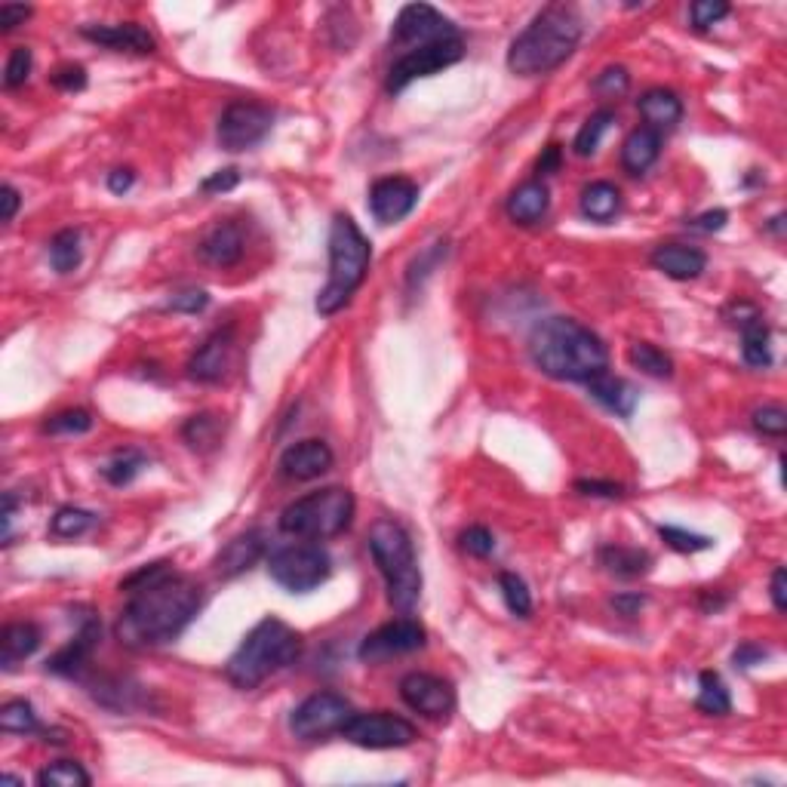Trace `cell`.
Returning <instances> with one entry per match:
<instances>
[{
  "label": "cell",
  "mask_w": 787,
  "mask_h": 787,
  "mask_svg": "<svg viewBox=\"0 0 787 787\" xmlns=\"http://www.w3.org/2000/svg\"><path fill=\"white\" fill-rule=\"evenodd\" d=\"M203 606V591L185 575H163L160 582L130 594L127 609L120 612L114 634L130 649H154L173 643Z\"/></svg>",
  "instance_id": "cell-1"
},
{
  "label": "cell",
  "mask_w": 787,
  "mask_h": 787,
  "mask_svg": "<svg viewBox=\"0 0 787 787\" xmlns=\"http://www.w3.org/2000/svg\"><path fill=\"white\" fill-rule=\"evenodd\" d=\"M532 363L560 382H591L609 366L603 339L572 317H548L529 336Z\"/></svg>",
  "instance_id": "cell-2"
},
{
  "label": "cell",
  "mask_w": 787,
  "mask_h": 787,
  "mask_svg": "<svg viewBox=\"0 0 787 787\" xmlns=\"http://www.w3.org/2000/svg\"><path fill=\"white\" fill-rule=\"evenodd\" d=\"M582 40V16L569 4H548L514 37L508 68L520 77H542L557 71Z\"/></svg>",
  "instance_id": "cell-3"
},
{
  "label": "cell",
  "mask_w": 787,
  "mask_h": 787,
  "mask_svg": "<svg viewBox=\"0 0 787 787\" xmlns=\"http://www.w3.org/2000/svg\"><path fill=\"white\" fill-rule=\"evenodd\" d=\"M299 652H302L299 634L289 628L286 621L268 615L234 649V655L225 665V674L237 689H256L271 674L293 665Z\"/></svg>",
  "instance_id": "cell-4"
},
{
  "label": "cell",
  "mask_w": 787,
  "mask_h": 787,
  "mask_svg": "<svg viewBox=\"0 0 787 787\" xmlns=\"http://www.w3.org/2000/svg\"><path fill=\"white\" fill-rule=\"evenodd\" d=\"M369 262H372L369 240L363 237V231L351 216L339 213L333 219V228H329V280L317 293V314L323 317L339 314L366 280Z\"/></svg>",
  "instance_id": "cell-5"
},
{
  "label": "cell",
  "mask_w": 787,
  "mask_h": 787,
  "mask_svg": "<svg viewBox=\"0 0 787 787\" xmlns=\"http://www.w3.org/2000/svg\"><path fill=\"white\" fill-rule=\"evenodd\" d=\"M366 542H369L372 560H376L385 578L388 603L397 612H412L422 597V569H419L409 532L394 520H376Z\"/></svg>",
  "instance_id": "cell-6"
},
{
  "label": "cell",
  "mask_w": 787,
  "mask_h": 787,
  "mask_svg": "<svg viewBox=\"0 0 787 787\" xmlns=\"http://www.w3.org/2000/svg\"><path fill=\"white\" fill-rule=\"evenodd\" d=\"M354 520V495L342 486H326L320 492H308L302 499L289 502L280 511V532L296 535V538H311V542H323L345 532Z\"/></svg>",
  "instance_id": "cell-7"
},
{
  "label": "cell",
  "mask_w": 787,
  "mask_h": 787,
  "mask_svg": "<svg viewBox=\"0 0 787 787\" xmlns=\"http://www.w3.org/2000/svg\"><path fill=\"white\" fill-rule=\"evenodd\" d=\"M329 572H333V560L320 545H286L268 557V575L289 594L320 588Z\"/></svg>",
  "instance_id": "cell-8"
},
{
  "label": "cell",
  "mask_w": 787,
  "mask_h": 787,
  "mask_svg": "<svg viewBox=\"0 0 787 787\" xmlns=\"http://www.w3.org/2000/svg\"><path fill=\"white\" fill-rule=\"evenodd\" d=\"M465 56V40L462 34L455 37H443V40H434L428 47H419V50H409V53H400V59L391 65L388 71V93H403L412 80L419 77H431L449 65H455Z\"/></svg>",
  "instance_id": "cell-9"
},
{
  "label": "cell",
  "mask_w": 787,
  "mask_h": 787,
  "mask_svg": "<svg viewBox=\"0 0 787 787\" xmlns=\"http://www.w3.org/2000/svg\"><path fill=\"white\" fill-rule=\"evenodd\" d=\"M345 741L357 744L366 751H391V748H406L419 738L416 726L409 720L388 714V711H372V714H351V720L339 732Z\"/></svg>",
  "instance_id": "cell-10"
},
{
  "label": "cell",
  "mask_w": 787,
  "mask_h": 787,
  "mask_svg": "<svg viewBox=\"0 0 787 787\" xmlns=\"http://www.w3.org/2000/svg\"><path fill=\"white\" fill-rule=\"evenodd\" d=\"M351 704L336 692H314L308 695L299 708L289 717V729L302 741H317L333 732H342V726L351 720Z\"/></svg>",
  "instance_id": "cell-11"
},
{
  "label": "cell",
  "mask_w": 787,
  "mask_h": 787,
  "mask_svg": "<svg viewBox=\"0 0 787 787\" xmlns=\"http://www.w3.org/2000/svg\"><path fill=\"white\" fill-rule=\"evenodd\" d=\"M271 127V108L259 102H231L219 117V145L225 151H250L265 142Z\"/></svg>",
  "instance_id": "cell-12"
},
{
  "label": "cell",
  "mask_w": 787,
  "mask_h": 787,
  "mask_svg": "<svg viewBox=\"0 0 787 787\" xmlns=\"http://www.w3.org/2000/svg\"><path fill=\"white\" fill-rule=\"evenodd\" d=\"M455 34H459V28H455L440 10H434L428 4H409L394 19L391 47H397L400 53H409V50L428 47V44H434V40L455 37Z\"/></svg>",
  "instance_id": "cell-13"
},
{
  "label": "cell",
  "mask_w": 787,
  "mask_h": 787,
  "mask_svg": "<svg viewBox=\"0 0 787 787\" xmlns=\"http://www.w3.org/2000/svg\"><path fill=\"white\" fill-rule=\"evenodd\" d=\"M425 637L428 634H425V628L419 625L416 618H397V621H388V625H382L379 631H372L369 637H363L357 655H360V661L376 665V661H388V658L422 649Z\"/></svg>",
  "instance_id": "cell-14"
},
{
  "label": "cell",
  "mask_w": 787,
  "mask_h": 787,
  "mask_svg": "<svg viewBox=\"0 0 787 787\" xmlns=\"http://www.w3.org/2000/svg\"><path fill=\"white\" fill-rule=\"evenodd\" d=\"M400 698L409 704L412 711L428 717V720H446L455 711V689L449 680L434 677V674H406L400 680Z\"/></svg>",
  "instance_id": "cell-15"
},
{
  "label": "cell",
  "mask_w": 787,
  "mask_h": 787,
  "mask_svg": "<svg viewBox=\"0 0 787 787\" xmlns=\"http://www.w3.org/2000/svg\"><path fill=\"white\" fill-rule=\"evenodd\" d=\"M419 203V185L403 176L379 179L369 188V213L376 216L379 225H394L406 219Z\"/></svg>",
  "instance_id": "cell-16"
},
{
  "label": "cell",
  "mask_w": 787,
  "mask_h": 787,
  "mask_svg": "<svg viewBox=\"0 0 787 787\" xmlns=\"http://www.w3.org/2000/svg\"><path fill=\"white\" fill-rule=\"evenodd\" d=\"M333 468V449L326 440H302L280 455V474L286 480H317Z\"/></svg>",
  "instance_id": "cell-17"
},
{
  "label": "cell",
  "mask_w": 787,
  "mask_h": 787,
  "mask_svg": "<svg viewBox=\"0 0 787 787\" xmlns=\"http://www.w3.org/2000/svg\"><path fill=\"white\" fill-rule=\"evenodd\" d=\"M231 348H234L231 326L216 329L213 336H206V342L188 360V376L197 382H206V385L222 382V376L228 372V363H231Z\"/></svg>",
  "instance_id": "cell-18"
},
{
  "label": "cell",
  "mask_w": 787,
  "mask_h": 787,
  "mask_svg": "<svg viewBox=\"0 0 787 787\" xmlns=\"http://www.w3.org/2000/svg\"><path fill=\"white\" fill-rule=\"evenodd\" d=\"M268 551V532L265 529H250L234 535L231 542L216 554V572L222 578H234L240 572H246L253 563H259Z\"/></svg>",
  "instance_id": "cell-19"
},
{
  "label": "cell",
  "mask_w": 787,
  "mask_h": 787,
  "mask_svg": "<svg viewBox=\"0 0 787 787\" xmlns=\"http://www.w3.org/2000/svg\"><path fill=\"white\" fill-rule=\"evenodd\" d=\"M87 40L99 47H108V50H117V53H139V56H148L154 53L157 40L136 22H123V25H84L80 28Z\"/></svg>",
  "instance_id": "cell-20"
},
{
  "label": "cell",
  "mask_w": 787,
  "mask_h": 787,
  "mask_svg": "<svg viewBox=\"0 0 787 787\" xmlns=\"http://www.w3.org/2000/svg\"><path fill=\"white\" fill-rule=\"evenodd\" d=\"M243 228L237 222H219L210 234H206L197 246V253L206 265L216 268H231L243 259Z\"/></svg>",
  "instance_id": "cell-21"
},
{
  "label": "cell",
  "mask_w": 787,
  "mask_h": 787,
  "mask_svg": "<svg viewBox=\"0 0 787 787\" xmlns=\"http://www.w3.org/2000/svg\"><path fill=\"white\" fill-rule=\"evenodd\" d=\"M96 643H99V621H96V618H87L84 628L74 634V640H71L68 646H62L53 658H47V671H50V674H59V677H74V674H80L87 661H90Z\"/></svg>",
  "instance_id": "cell-22"
},
{
  "label": "cell",
  "mask_w": 787,
  "mask_h": 787,
  "mask_svg": "<svg viewBox=\"0 0 787 787\" xmlns=\"http://www.w3.org/2000/svg\"><path fill=\"white\" fill-rule=\"evenodd\" d=\"M652 265L671 280H695L708 268V256L686 243H661L652 253Z\"/></svg>",
  "instance_id": "cell-23"
},
{
  "label": "cell",
  "mask_w": 787,
  "mask_h": 787,
  "mask_svg": "<svg viewBox=\"0 0 787 787\" xmlns=\"http://www.w3.org/2000/svg\"><path fill=\"white\" fill-rule=\"evenodd\" d=\"M588 391H591V397H594L600 406H606L609 412H615V416H621V419H631V416H634V409H637V391H634V385H628L625 379L612 376L609 369L600 372V376H594V379L588 382Z\"/></svg>",
  "instance_id": "cell-24"
},
{
  "label": "cell",
  "mask_w": 787,
  "mask_h": 787,
  "mask_svg": "<svg viewBox=\"0 0 787 787\" xmlns=\"http://www.w3.org/2000/svg\"><path fill=\"white\" fill-rule=\"evenodd\" d=\"M551 206V194H548V185L542 179H532V182H523L511 197H508V216L517 222V225H535L548 213Z\"/></svg>",
  "instance_id": "cell-25"
},
{
  "label": "cell",
  "mask_w": 787,
  "mask_h": 787,
  "mask_svg": "<svg viewBox=\"0 0 787 787\" xmlns=\"http://www.w3.org/2000/svg\"><path fill=\"white\" fill-rule=\"evenodd\" d=\"M40 646V628L31 621H13L0 631V665L7 671L16 668L19 661L31 658Z\"/></svg>",
  "instance_id": "cell-26"
},
{
  "label": "cell",
  "mask_w": 787,
  "mask_h": 787,
  "mask_svg": "<svg viewBox=\"0 0 787 787\" xmlns=\"http://www.w3.org/2000/svg\"><path fill=\"white\" fill-rule=\"evenodd\" d=\"M637 108H640L643 120L649 123V130H655V133L677 127L680 117H683V102L671 90H649V93H643Z\"/></svg>",
  "instance_id": "cell-27"
},
{
  "label": "cell",
  "mask_w": 787,
  "mask_h": 787,
  "mask_svg": "<svg viewBox=\"0 0 787 787\" xmlns=\"http://www.w3.org/2000/svg\"><path fill=\"white\" fill-rule=\"evenodd\" d=\"M658 154H661V133L640 127L625 139V145H621V167L631 176H640L658 160Z\"/></svg>",
  "instance_id": "cell-28"
},
{
  "label": "cell",
  "mask_w": 787,
  "mask_h": 787,
  "mask_svg": "<svg viewBox=\"0 0 787 787\" xmlns=\"http://www.w3.org/2000/svg\"><path fill=\"white\" fill-rule=\"evenodd\" d=\"M600 566H606L618 578H637L652 569V554L643 548H628V545H606L600 548Z\"/></svg>",
  "instance_id": "cell-29"
},
{
  "label": "cell",
  "mask_w": 787,
  "mask_h": 787,
  "mask_svg": "<svg viewBox=\"0 0 787 787\" xmlns=\"http://www.w3.org/2000/svg\"><path fill=\"white\" fill-rule=\"evenodd\" d=\"M621 210V191L612 182H591L582 191V213L591 222H609Z\"/></svg>",
  "instance_id": "cell-30"
},
{
  "label": "cell",
  "mask_w": 787,
  "mask_h": 787,
  "mask_svg": "<svg viewBox=\"0 0 787 787\" xmlns=\"http://www.w3.org/2000/svg\"><path fill=\"white\" fill-rule=\"evenodd\" d=\"M741 357L754 369H769L772 366V351H769V326L763 317L741 326Z\"/></svg>",
  "instance_id": "cell-31"
},
{
  "label": "cell",
  "mask_w": 787,
  "mask_h": 787,
  "mask_svg": "<svg viewBox=\"0 0 787 787\" xmlns=\"http://www.w3.org/2000/svg\"><path fill=\"white\" fill-rule=\"evenodd\" d=\"M695 708L708 717H726L732 711V698L726 683L720 680V674L704 671L698 677V695H695Z\"/></svg>",
  "instance_id": "cell-32"
},
{
  "label": "cell",
  "mask_w": 787,
  "mask_h": 787,
  "mask_svg": "<svg viewBox=\"0 0 787 787\" xmlns=\"http://www.w3.org/2000/svg\"><path fill=\"white\" fill-rule=\"evenodd\" d=\"M628 360L634 369L646 372V376H652V379H671L674 376V360L661 348H655L652 342H634L628 348Z\"/></svg>",
  "instance_id": "cell-33"
},
{
  "label": "cell",
  "mask_w": 787,
  "mask_h": 787,
  "mask_svg": "<svg viewBox=\"0 0 787 787\" xmlns=\"http://www.w3.org/2000/svg\"><path fill=\"white\" fill-rule=\"evenodd\" d=\"M80 259H84V250H80V231L65 228L50 240V265L59 274H71L77 271Z\"/></svg>",
  "instance_id": "cell-34"
},
{
  "label": "cell",
  "mask_w": 787,
  "mask_h": 787,
  "mask_svg": "<svg viewBox=\"0 0 787 787\" xmlns=\"http://www.w3.org/2000/svg\"><path fill=\"white\" fill-rule=\"evenodd\" d=\"M612 123H615V114H612L609 108H603V111L591 114V117L585 120V127L578 130L575 142H572L575 154H578V157H591V154L600 148V142H603V136L609 133Z\"/></svg>",
  "instance_id": "cell-35"
},
{
  "label": "cell",
  "mask_w": 787,
  "mask_h": 787,
  "mask_svg": "<svg viewBox=\"0 0 787 787\" xmlns=\"http://www.w3.org/2000/svg\"><path fill=\"white\" fill-rule=\"evenodd\" d=\"M96 514L93 511H84V508H74V505H65L53 514L50 520V532L56 538H80L84 532H90L96 526Z\"/></svg>",
  "instance_id": "cell-36"
},
{
  "label": "cell",
  "mask_w": 787,
  "mask_h": 787,
  "mask_svg": "<svg viewBox=\"0 0 787 787\" xmlns=\"http://www.w3.org/2000/svg\"><path fill=\"white\" fill-rule=\"evenodd\" d=\"M90 781V772L74 760H59L37 772V784L44 787H90Z\"/></svg>",
  "instance_id": "cell-37"
},
{
  "label": "cell",
  "mask_w": 787,
  "mask_h": 787,
  "mask_svg": "<svg viewBox=\"0 0 787 787\" xmlns=\"http://www.w3.org/2000/svg\"><path fill=\"white\" fill-rule=\"evenodd\" d=\"M145 465H148V459H145L142 452L127 449V452H117L114 459L102 468V477H105L111 486H127V483H133V480L142 474Z\"/></svg>",
  "instance_id": "cell-38"
},
{
  "label": "cell",
  "mask_w": 787,
  "mask_h": 787,
  "mask_svg": "<svg viewBox=\"0 0 787 787\" xmlns=\"http://www.w3.org/2000/svg\"><path fill=\"white\" fill-rule=\"evenodd\" d=\"M219 434H222V422L213 412H200V416H191L182 428V437L188 440L191 449H210L219 443Z\"/></svg>",
  "instance_id": "cell-39"
},
{
  "label": "cell",
  "mask_w": 787,
  "mask_h": 787,
  "mask_svg": "<svg viewBox=\"0 0 787 787\" xmlns=\"http://www.w3.org/2000/svg\"><path fill=\"white\" fill-rule=\"evenodd\" d=\"M0 729L16 732V735H28V732H37L40 723H37V714H34L31 704L16 698V701H7L4 708H0Z\"/></svg>",
  "instance_id": "cell-40"
},
{
  "label": "cell",
  "mask_w": 787,
  "mask_h": 787,
  "mask_svg": "<svg viewBox=\"0 0 787 787\" xmlns=\"http://www.w3.org/2000/svg\"><path fill=\"white\" fill-rule=\"evenodd\" d=\"M499 588H502V597H505L508 609H511L517 618H529V612H532V594H529L523 578H520L517 572H502V575H499Z\"/></svg>",
  "instance_id": "cell-41"
},
{
  "label": "cell",
  "mask_w": 787,
  "mask_h": 787,
  "mask_svg": "<svg viewBox=\"0 0 787 787\" xmlns=\"http://www.w3.org/2000/svg\"><path fill=\"white\" fill-rule=\"evenodd\" d=\"M658 535H661V542L674 551H680V554H698V551H708L714 545V538L698 535V532H686L680 526H658Z\"/></svg>",
  "instance_id": "cell-42"
},
{
  "label": "cell",
  "mask_w": 787,
  "mask_h": 787,
  "mask_svg": "<svg viewBox=\"0 0 787 787\" xmlns=\"http://www.w3.org/2000/svg\"><path fill=\"white\" fill-rule=\"evenodd\" d=\"M90 428H93V416L87 409H65L44 422L47 434H87Z\"/></svg>",
  "instance_id": "cell-43"
},
{
  "label": "cell",
  "mask_w": 787,
  "mask_h": 787,
  "mask_svg": "<svg viewBox=\"0 0 787 787\" xmlns=\"http://www.w3.org/2000/svg\"><path fill=\"white\" fill-rule=\"evenodd\" d=\"M628 87H631V74L621 68V65H612V68L600 71L597 80H594V90H597L600 96H609V99L625 96Z\"/></svg>",
  "instance_id": "cell-44"
},
{
  "label": "cell",
  "mask_w": 787,
  "mask_h": 787,
  "mask_svg": "<svg viewBox=\"0 0 787 787\" xmlns=\"http://www.w3.org/2000/svg\"><path fill=\"white\" fill-rule=\"evenodd\" d=\"M31 62H34V56H31L28 47H16V50L10 53L7 68H4V87H7V90H16V87L25 84L28 74H31Z\"/></svg>",
  "instance_id": "cell-45"
},
{
  "label": "cell",
  "mask_w": 787,
  "mask_h": 787,
  "mask_svg": "<svg viewBox=\"0 0 787 787\" xmlns=\"http://www.w3.org/2000/svg\"><path fill=\"white\" fill-rule=\"evenodd\" d=\"M754 428L766 437H784L787 434V412L775 403L769 406H760L754 412Z\"/></svg>",
  "instance_id": "cell-46"
},
{
  "label": "cell",
  "mask_w": 787,
  "mask_h": 787,
  "mask_svg": "<svg viewBox=\"0 0 787 787\" xmlns=\"http://www.w3.org/2000/svg\"><path fill=\"white\" fill-rule=\"evenodd\" d=\"M689 16H692V25L704 31L729 16V4H723V0H695L689 7Z\"/></svg>",
  "instance_id": "cell-47"
},
{
  "label": "cell",
  "mask_w": 787,
  "mask_h": 787,
  "mask_svg": "<svg viewBox=\"0 0 787 787\" xmlns=\"http://www.w3.org/2000/svg\"><path fill=\"white\" fill-rule=\"evenodd\" d=\"M170 572H173V569H170L167 560H157V563H151V566L136 569L130 578H123V582H120V591L133 594V591H139V588H148V585L160 582V578H163V575H170Z\"/></svg>",
  "instance_id": "cell-48"
},
{
  "label": "cell",
  "mask_w": 787,
  "mask_h": 787,
  "mask_svg": "<svg viewBox=\"0 0 787 787\" xmlns=\"http://www.w3.org/2000/svg\"><path fill=\"white\" fill-rule=\"evenodd\" d=\"M462 551H468L471 557H489L495 551V538L486 526H471L462 532Z\"/></svg>",
  "instance_id": "cell-49"
},
{
  "label": "cell",
  "mask_w": 787,
  "mask_h": 787,
  "mask_svg": "<svg viewBox=\"0 0 787 787\" xmlns=\"http://www.w3.org/2000/svg\"><path fill=\"white\" fill-rule=\"evenodd\" d=\"M446 256V240H440V243H434L431 250H425L416 262L409 265V286H416V283H422L428 274H431V268L440 262Z\"/></svg>",
  "instance_id": "cell-50"
},
{
  "label": "cell",
  "mask_w": 787,
  "mask_h": 787,
  "mask_svg": "<svg viewBox=\"0 0 787 787\" xmlns=\"http://www.w3.org/2000/svg\"><path fill=\"white\" fill-rule=\"evenodd\" d=\"M53 87L62 90V93H77V90H84L87 87V71L80 68V65H62L53 71Z\"/></svg>",
  "instance_id": "cell-51"
},
{
  "label": "cell",
  "mask_w": 787,
  "mask_h": 787,
  "mask_svg": "<svg viewBox=\"0 0 787 787\" xmlns=\"http://www.w3.org/2000/svg\"><path fill=\"white\" fill-rule=\"evenodd\" d=\"M575 492L591 495V499H621L625 486L612 480H575Z\"/></svg>",
  "instance_id": "cell-52"
},
{
  "label": "cell",
  "mask_w": 787,
  "mask_h": 787,
  "mask_svg": "<svg viewBox=\"0 0 787 787\" xmlns=\"http://www.w3.org/2000/svg\"><path fill=\"white\" fill-rule=\"evenodd\" d=\"M210 305V296L203 293V289H185V293L173 296L167 302V311H182V314H197Z\"/></svg>",
  "instance_id": "cell-53"
},
{
  "label": "cell",
  "mask_w": 787,
  "mask_h": 787,
  "mask_svg": "<svg viewBox=\"0 0 787 787\" xmlns=\"http://www.w3.org/2000/svg\"><path fill=\"white\" fill-rule=\"evenodd\" d=\"M237 185H240V173L234 167H228V170H219L213 176H206L200 182V191L203 194H225V191H234Z\"/></svg>",
  "instance_id": "cell-54"
},
{
  "label": "cell",
  "mask_w": 787,
  "mask_h": 787,
  "mask_svg": "<svg viewBox=\"0 0 787 787\" xmlns=\"http://www.w3.org/2000/svg\"><path fill=\"white\" fill-rule=\"evenodd\" d=\"M766 655H769V652H766L763 646H757V643H741V646L732 652V661H735V668H754V665H760Z\"/></svg>",
  "instance_id": "cell-55"
},
{
  "label": "cell",
  "mask_w": 787,
  "mask_h": 787,
  "mask_svg": "<svg viewBox=\"0 0 787 787\" xmlns=\"http://www.w3.org/2000/svg\"><path fill=\"white\" fill-rule=\"evenodd\" d=\"M28 16H31V7H25V4H4V7H0V31H13V28L25 25Z\"/></svg>",
  "instance_id": "cell-56"
},
{
  "label": "cell",
  "mask_w": 787,
  "mask_h": 787,
  "mask_svg": "<svg viewBox=\"0 0 787 787\" xmlns=\"http://www.w3.org/2000/svg\"><path fill=\"white\" fill-rule=\"evenodd\" d=\"M609 603H612V609H615L618 615L634 618V615H640V609L646 606V594H615Z\"/></svg>",
  "instance_id": "cell-57"
},
{
  "label": "cell",
  "mask_w": 787,
  "mask_h": 787,
  "mask_svg": "<svg viewBox=\"0 0 787 787\" xmlns=\"http://www.w3.org/2000/svg\"><path fill=\"white\" fill-rule=\"evenodd\" d=\"M726 222H729V213H726V210H708V213H701L698 219H692V228L711 234V231L726 228Z\"/></svg>",
  "instance_id": "cell-58"
},
{
  "label": "cell",
  "mask_w": 787,
  "mask_h": 787,
  "mask_svg": "<svg viewBox=\"0 0 787 787\" xmlns=\"http://www.w3.org/2000/svg\"><path fill=\"white\" fill-rule=\"evenodd\" d=\"M560 160H563L560 145H548V148L542 151V157H538V163H535L538 176H551V173H557V170H560Z\"/></svg>",
  "instance_id": "cell-59"
},
{
  "label": "cell",
  "mask_w": 787,
  "mask_h": 787,
  "mask_svg": "<svg viewBox=\"0 0 787 787\" xmlns=\"http://www.w3.org/2000/svg\"><path fill=\"white\" fill-rule=\"evenodd\" d=\"M772 603H775V609L778 612H787V572L778 566L775 572H772Z\"/></svg>",
  "instance_id": "cell-60"
},
{
  "label": "cell",
  "mask_w": 787,
  "mask_h": 787,
  "mask_svg": "<svg viewBox=\"0 0 787 787\" xmlns=\"http://www.w3.org/2000/svg\"><path fill=\"white\" fill-rule=\"evenodd\" d=\"M0 203H4V213H0V219L4 222H13L16 213H19V206H22V197L13 185H4L0 188Z\"/></svg>",
  "instance_id": "cell-61"
},
{
  "label": "cell",
  "mask_w": 787,
  "mask_h": 787,
  "mask_svg": "<svg viewBox=\"0 0 787 787\" xmlns=\"http://www.w3.org/2000/svg\"><path fill=\"white\" fill-rule=\"evenodd\" d=\"M133 182H136V173H133V170H114V173H108V191H114V194H127V191L133 188Z\"/></svg>",
  "instance_id": "cell-62"
},
{
  "label": "cell",
  "mask_w": 787,
  "mask_h": 787,
  "mask_svg": "<svg viewBox=\"0 0 787 787\" xmlns=\"http://www.w3.org/2000/svg\"><path fill=\"white\" fill-rule=\"evenodd\" d=\"M13 511H16V495H13V492H7V495H4V538H7V542H10Z\"/></svg>",
  "instance_id": "cell-63"
},
{
  "label": "cell",
  "mask_w": 787,
  "mask_h": 787,
  "mask_svg": "<svg viewBox=\"0 0 787 787\" xmlns=\"http://www.w3.org/2000/svg\"><path fill=\"white\" fill-rule=\"evenodd\" d=\"M766 228H769L772 234H784V216H781V213H778V216H772Z\"/></svg>",
  "instance_id": "cell-64"
}]
</instances>
